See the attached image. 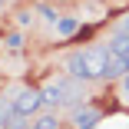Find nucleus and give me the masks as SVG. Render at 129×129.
Returning <instances> with one entry per match:
<instances>
[{
    "label": "nucleus",
    "instance_id": "nucleus-9",
    "mask_svg": "<svg viewBox=\"0 0 129 129\" xmlns=\"http://www.w3.org/2000/svg\"><path fill=\"white\" fill-rule=\"evenodd\" d=\"M7 46H10V50H23V37H20V33H10V37H7Z\"/></svg>",
    "mask_w": 129,
    "mask_h": 129
},
{
    "label": "nucleus",
    "instance_id": "nucleus-2",
    "mask_svg": "<svg viewBox=\"0 0 129 129\" xmlns=\"http://www.w3.org/2000/svg\"><path fill=\"white\" fill-rule=\"evenodd\" d=\"M43 106V89H20L17 96H13V103H10V109L17 113V116H33L37 109Z\"/></svg>",
    "mask_w": 129,
    "mask_h": 129
},
{
    "label": "nucleus",
    "instance_id": "nucleus-11",
    "mask_svg": "<svg viewBox=\"0 0 129 129\" xmlns=\"http://www.w3.org/2000/svg\"><path fill=\"white\" fill-rule=\"evenodd\" d=\"M119 80H122V96H129V70L119 76Z\"/></svg>",
    "mask_w": 129,
    "mask_h": 129
},
{
    "label": "nucleus",
    "instance_id": "nucleus-10",
    "mask_svg": "<svg viewBox=\"0 0 129 129\" xmlns=\"http://www.w3.org/2000/svg\"><path fill=\"white\" fill-rule=\"evenodd\" d=\"M40 13H43L50 23H56V13H53V7H46V4H43V7H40Z\"/></svg>",
    "mask_w": 129,
    "mask_h": 129
},
{
    "label": "nucleus",
    "instance_id": "nucleus-1",
    "mask_svg": "<svg viewBox=\"0 0 129 129\" xmlns=\"http://www.w3.org/2000/svg\"><path fill=\"white\" fill-rule=\"evenodd\" d=\"M106 60H109V50L93 46V50H83V53H73L66 66L76 80L89 83V80H106Z\"/></svg>",
    "mask_w": 129,
    "mask_h": 129
},
{
    "label": "nucleus",
    "instance_id": "nucleus-3",
    "mask_svg": "<svg viewBox=\"0 0 129 129\" xmlns=\"http://www.w3.org/2000/svg\"><path fill=\"white\" fill-rule=\"evenodd\" d=\"M96 122H99V109H76L73 113V129H96Z\"/></svg>",
    "mask_w": 129,
    "mask_h": 129
},
{
    "label": "nucleus",
    "instance_id": "nucleus-8",
    "mask_svg": "<svg viewBox=\"0 0 129 129\" xmlns=\"http://www.w3.org/2000/svg\"><path fill=\"white\" fill-rule=\"evenodd\" d=\"M33 129H63V126H60L56 116H40V119L33 122Z\"/></svg>",
    "mask_w": 129,
    "mask_h": 129
},
{
    "label": "nucleus",
    "instance_id": "nucleus-12",
    "mask_svg": "<svg viewBox=\"0 0 129 129\" xmlns=\"http://www.w3.org/2000/svg\"><path fill=\"white\" fill-rule=\"evenodd\" d=\"M126 33H129V20H126Z\"/></svg>",
    "mask_w": 129,
    "mask_h": 129
},
{
    "label": "nucleus",
    "instance_id": "nucleus-13",
    "mask_svg": "<svg viewBox=\"0 0 129 129\" xmlns=\"http://www.w3.org/2000/svg\"><path fill=\"white\" fill-rule=\"evenodd\" d=\"M126 66H129V53H126Z\"/></svg>",
    "mask_w": 129,
    "mask_h": 129
},
{
    "label": "nucleus",
    "instance_id": "nucleus-7",
    "mask_svg": "<svg viewBox=\"0 0 129 129\" xmlns=\"http://www.w3.org/2000/svg\"><path fill=\"white\" fill-rule=\"evenodd\" d=\"M109 50H113V53H119V56H126V53H129V33H119V37L113 40Z\"/></svg>",
    "mask_w": 129,
    "mask_h": 129
},
{
    "label": "nucleus",
    "instance_id": "nucleus-14",
    "mask_svg": "<svg viewBox=\"0 0 129 129\" xmlns=\"http://www.w3.org/2000/svg\"><path fill=\"white\" fill-rule=\"evenodd\" d=\"M0 7H4V0H0Z\"/></svg>",
    "mask_w": 129,
    "mask_h": 129
},
{
    "label": "nucleus",
    "instance_id": "nucleus-5",
    "mask_svg": "<svg viewBox=\"0 0 129 129\" xmlns=\"http://www.w3.org/2000/svg\"><path fill=\"white\" fill-rule=\"evenodd\" d=\"M56 33L60 37H76V33H80V20H76V17H60L56 20Z\"/></svg>",
    "mask_w": 129,
    "mask_h": 129
},
{
    "label": "nucleus",
    "instance_id": "nucleus-6",
    "mask_svg": "<svg viewBox=\"0 0 129 129\" xmlns=\"http://www.w3.org/2000/svg\"><path fill=\"white\" fill-rule=\"evenodd\" d=\"M63 99H66V86L63 83H50L43 89V103H63Z\"/></svg>",
    "mask_w": 129,
    "mask_h": 129
},
{
    "label": "nucleus",
    "instance_id": "nucleus-4",
    "mask_svg": "<svg viewBox=\"0 0 129 129\" xmlns=\"http://www.w3.org/2000/svg\"><path fill=\"white\" fill-rule=\"evenodd\" d=\"M126 70H129V66H126V56H119V53H113V50H109V60H106V80H119Z\"/></svg>",
    "mask_w": 129,
    "mask_h": 129
}]
</instances>
